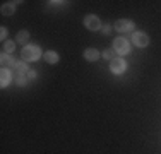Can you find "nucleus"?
<instances>
[{"instance_id":"obj_8","label":"nucleus","mask_w":161,"mask_h":154,"mask_svg":"<svg viewBox=\"0 0 161 154\" xmlns=\"http://www.w3.org/2000/svg\"><path fill=\"white\" fill-rule=\"evenodd\" d=\"M16 2H5L2 3V7H0V12H2V15H5V17H10V15H14V12H16Z\"/></svg>"},{"instance_id":"obj_14","label":"nucleus","mask_w":161,"mask_h":154,"mask_svg":"<svg viewBox=\"0 0 161 154\" xmlns=\"http://www.w3.org/2000/svg\"><path fill=\"white\" fill-rule=\"evenodd\" d=\"M14 52H16V41L7 40L5 43L2 45V53H7V55H12Z\"/></svg>"},{"instance_id":"obj_17","label":"nucleus","mask_w":161,"mask_h":154,"mask_svg":"<svg viewBox=\"0 0 161 154\" xmlns=\"http://www.w3.org/2000/svg\"><path fill=\"white\" fill-rule=\"evenodd\" d=\"M7 36H9V31H7L5 26H2V28H0V40L5 43V41H7Z\"/></svg>"},{"instance_id":"obj_13","label":"nucleus","mask_w":161,"mask_h":154,"mask_svg":"<svg viewBox=\"0 0 161 154\" xmlns=\"http://www.w3.org/2000/svg\"><path fill=\"white\" fill-rule=\"evenodd\" d=\"M29 38H31V34H29V31L22 29V31H19V33L16 34V43H21V45H24V43H28V41H29Z\"/></svg>"},{"instance_id":"obj_4","label":"nucleus","mask_w":161,"mask_h":154,"mask_svg":"<svg viewBox=\"0 0 161 154\" xmlns=\"http://www.w3.org/2000/svg\"><path fill=\"white\" fill-rule=\"evenodd\" d=\"M132 43L137 46V48H146V46H149L151 43V40H149V36L142 31H137V33H134L132 36Z\"/></svg>"},{"instance_id":"obj_1","label":"nucleus","mask_w":161,"mask_h":154,"mask_svg":"<svg viewBox=\"0 0 161 154\" xmlns=\"http://www.w3.org/2000/svg\"><path fill=\"white\" fill-rule=\"evenodd\" d=\"M21 57L26 63H29V62L40 60L41 57H43V53H41V48L38 45H26L24 48L21 50Z\"/></svg>"},{"instance_id":"obj_15","label":"nucleus","mask_w":161,"mask_h":154,"mask_svg":"<svg viewBox=\"0 0 161 154\" xmlns=\"http://www.w3.org/2000/svg\"><path fill=\"white\" fill-rule=\"evenodd\" d=\"M14 80H16V84H17V86L19 87H24L26 86V82H28V77H26V75H14Z\"/></svg>"},{"instance_id":"obj_16","label":"nucleus","mask_w":161,"mask_h":154,"mask_svg":"<svg viewBox=\"0 0 161 154\" xmlns=\"http://www.w3.org/2000/svg\"><path fill=\"white\" fill-rule=\"evenodd\" d=\"M101 57H103V58H106V60L112 62V60L115 58V52H113V48H112V50H105V52L101 53Z\"/></svg>"},{"instance_id":"obj_19","label":"nucleus","mask_w":161,"mask_h":154,"mask_svg":"<svg viewBox=\"0 0 161 154\" xmlns=\"http://www.w3.org/2000/svg\"><path fill=\"white\" fill-rule=\"evenodd\" d=\"M26 77H28V79H31V80H33V79H36V70H29Z\"/></svg>"},{"instance_id":"obj_12","label":"nucleus","mask_w":161,"mask_h":154,"mask_svg":"<svg viewBox=\"0 0 161 154\" xmlns=\"http://www.w3.org/2000/svg\"><path fill=\"white\" fill-rule=\"evenodd\" d=\"M0 63H2L3 69H9V67H14V65H16V60L12 58V55L2 53V55H0Z\"/></svg>"},{"instance_id":"obj_9","label":"nucleus","mask_w":161,"mask_h":154,"mask_svg":"<svg viewBox=\"0 0 161 154\" xmlns=\"http://www.w3.org/2000/svg\"><path fill=\"white\" fill-rule=\"evenodd\" d=\"M14 72H16L17 75H28V72L31 70V69L28 67V63H26L24 60H17L16 62V65H14Z\"/></svg>"},{"instance_id":"obj_5","label":"nucleus","mask_w":161,"mask_h":154,"mask_svg":"<svg viewBox=\"0 0 161 154\" xmlns=\"http://www.w3.org/2000/svg\"><path fill=\"white\" fill-rule=\"evenodd\" d=\"M84 26L89 31H98V29H101V21H99L98 15L87 14L86 17H84Z\"/></svg>"},{"instance_id":"obj_7","label":"nucleus","mask_w":161,"mask_h":154,"mask_svg":"<svg viewBox=\"0 0 161 154\" xmlns=\"http://www.w3.org/2000/svg\"><path fill=\"white\" fill-rule=\"evenodd\" d=\"M12 79H14V75H12V72H10V69L2 67V70H0V87H7Z\"/></svg>"},{"instance_id":"obj_2","label":"nucleus","mask_w":161,"mask_h":154,"mask_svg":"<svg viewBox=\"0 0 161 154\" xmlns=\"http://www.w3.org/2000/svg\"><path fill=\"white\" fill-rule=\"evenodd\" d=\"M113 52L117 53L118 57L129 55V53H130V45H129V41L125 40V38L117 36V38L113 40Z\"/></svg>"},{"instance_id":"obj_11","label":"nucleus","mask_w":161,"mask_h":154,"mask_svg":"<svg viewBox=\"0 0 161 154\" xmlns=\"http://www.w3.org/2000/svg\"><path fill=\"white\" fill-rule=\"evenodd\" d=\"M43 58H45V62H47V63L55 65V63H58L60 57H58V53H57V52H52V50H48V52L43 53Z\"/></svg>"},{"instance_id":"obj_6","label":"nucleus","mask_w":161,"mask_h":154,"mask_svg":"<svg viewBox=\"0 0 161 154\" xmlns=\"http://www.w3.org/2000/svg\"><path fill=\"white\" fill-rule=\"evenodd\" d=\"M113 28H115V31H120V33H129V31H132L136 28V24L130 19H118L113 24Z\"/></svg>"},{"instance_id":"obj_18","label":"nucleus","mask_w":161,"mask_h":154,"mask_svg":"<svg viewBox=\"0 0 161 154\" xmlns=\"http://www.w3.org/2000/svg\"><path fill=\"white\" fill-rule=\"evenodd\" d=\"M101 33L108 36V34L112 33V26H110V24H105V26H101Z\"/></svg>"},{"instance_id":"obj_10","label":"nucleus","mask_w":161,"mask_h":154,"mask_svg":"<svg viewBox=\"0 0 161 154\" xmlns=\"http://www.w3.org/2000/svg\"><path fill=\"white\" fill-rule=\"evenodd\" d=\"M99 55H101V53H99L96 48H86L84 50V60L86 62H96L99 58Z\"/></svg>"},{"instance_id":"obj_3","label":"nucleus","mask_w":161,"mask_h":154,"mask_svg":"<svg viewBox=\"0 0 161 154\" xmlns=\"http://www.w3.org/2000/svg\"><path fill=\"white\" fill-rule=\"evenodd\" d=\"M127 70V62L122 57H115V58L110 62V72H113L115 75H122Z\"/></svg>"}]
</instances>
